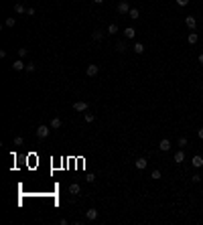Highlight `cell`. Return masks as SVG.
Returning a JSON list of instances; mask_svg holds the SVG:
<instances>
[{
  "mask_svg": "<svg viewBox=\"0 0 203 225\" xmlns=\"http://www.w3.org/2000/svg\"><path fill=\"white\" fill-rule=\"evenodd\" d=\"M116 10H118V14H128V12H130V4H128L126 0H120L118 6H116Z\"/></svg>",
  "mask_w": 203,
  "mask_h": 225,
  "instance_id": "obj_1",
  "label": "cell"
},
{
  "mask_svg": "<svg viewBox=\"0 0 203 225\" xmlns=\"http://www.w3.org/2000/svg\"><path fill=\"white\" fill-rule=\"evenodd\" d=\"M185 25L189 26V30H195L197 29V18L195 16H185Z\"/></svg>",
  "mask_w": 203,
  "mask_h": 225,
  "instance_id": "obj_2",
  "label": "cell"
},
{
  "mask_svg": "<svg viewBox=\"0 0 203 225\" xmlns=\"http://www.w3.org/2000/svg\"><path fill=\"white\" fill-rule=\"evenodd\" d=\"M87 106H89L87 102L79 99V102H75V103H73V110H75V112H85V110H87Z\"/></svg>",
  "mask_w": 203,
  "mask_h": 225,
  "instance_id": "obj_3",
  "label": "cell"
},
{
  "mask_svg": "<svg viewBox=\"0 0 203 225\" xmlns=\"http://www.w3.org/2000/svg\"><path fill=\"white\" fill-rule=\"evenodd\" d=\"M159 150H163V152H169L171 150V140H169V138H163V140L159 142Z\"/></svg>",
  "mask_w": 203,
  "mask_h": 225,
  "instance_id": "obj_4",
  "label": "cell"
},
{
  "mask_svg": "<svg viewBox=\"0 0 203 225\" xmlns=\"http://www.w3.org/2000/svg\"><path fill=\"white\" fill-rule=\"evenodd\" d=\"M49 132H51V130H49V126H45V124L37 128V136H39V138H47Z\"/></svg>",
  "mask_w": 203,
  "mask_h": 225,
  "instance_id": "obj_5",
  "label": "cell"
},
{
  "mask_svg": "<svg viewBox=\"0 0 203 225\" xmlns=\"http://www.w3.org/2000/svg\"><path fill=\"white\" fill-rule=\"evenodd\" d=\"M187 43H189V45H197V43H199V34L195 33V30H191V33L187 34Z\"/></svg>",
  "mask_w": 203,
  "mask_h": 225,
  "instance_id": "obj_6",
  "label": "cell"
},
{
  "mask_svg": "<svg viewBox=\"0 0 203 225\" xmlns=\"http://www.w3.org/2000/svg\"><path fill=\"white\" fill-rule=\"evenodd\" d=\"M191 164H193L195 168H201V167H203V158L199 156V154H195V156L191 158Z\"/></svg>",
  "mask_w": 203,
  "mask_h": 225,
  "instance_id": "obj_7",
  "label": "cell"
},
{
  "mask_svg": "<svg viewBox=\"0 0 203 225\" xmlns=\"http://www.w3.org/2000/svg\"><path fill=\"white\" fill-rule=\"evenodd\" d=\"M146 164H148V162H146V158H136V162H134V167L138 168V171H144Z\"/></svg>",
  "mask_w": 203,
  "mask_h": 225,
  "instance_id": "obj_8",
  "label": "cell"
},
{
  "mask_svg": "<svg viewBox=\"0 0 203 225\" xmlns=\"http://www.w3.org/2000/svg\"><path fill=\"white\" fill-rule=\"evenodd\" d=\"M97 71H100V67H97V65H87V69H85V73L89 75V77L97 75Z\"/></svg>",
  "mask_w": 203,
  "mask_h": 225,
  "instance_id": "obj_9",
  "label": "cell"
},
{
  "mask_svg": "<svg viewBox=\"0 0 203 225\" xmlns=\"http://www.w3.org/2000/svg\"><path fill=\"white\" fill-rule=\"evenodd\" d=\"M24 67H27V63H23V59H16L14 63H12V69H14V71H23Z\"/></svg>",
  "mask_w": 203,
  "mask_h": 225,
  "instance_id": "obj_10",
  "label": "cell"
},
{
  "mask_svg": "<svg viewBox=\"0 0 203 225\" xmlns=\"http://www.w3.org/2000/svg\"><path fill=\"white\" fill-rule=\"evenodd\" d=\"M85 219H87V221L97 219V211H96V209H87V211H85Z\"/></svg>",
  "mask_w": 203,
  "mask_h": 225,
  "instance_id": "obj_11",
  "label": "cell"
},
{
  "mask_svg": "<svg viewBox=\"0 0 203 225\" xmlns=\"http://www.w3.org/2000/svg\"><path fill=\"white\" fill-rule=\"evenodd\" d=\"M69 193H71V195H79V193H81V187H79L77 183H73V185H69Z\"/></svg>",
  "mask_w": 203,
  "mask_h": 225,
  "instance_id": "obj_12",
  "label": "cell"
},
{
  "mask_svg": "<svg viewBox=\"0 0 203 225\" xmlns=\"http://www.w3.org/2000/svg\"><path fill=\"white\" fill-rule=\"evenodd\" d=\"M124 34H126V39H134V37H136V30L132 29V26H126V29H124Z\"/></svg>",
  "mask_w": 203,
  "mask_h": 225,
  "instance_id": "obj_13",
  "label": "cell"
},
{
  "mask_svg": "<svg viewBox=\"0 0 203 225\" xmlns=\"http://www.w3.org/2000/svg\"><path fill=\"white\" fill-rule=\"evenodd\" d=\"M183 160H185V152H183V150L175 152V162H177V164H181Z\"/></svg>",
  "mask_w": 203,
  "mask_h": 225,
  "instance_id": "obj_14",
  "label": "cell"
},
{
  "mask_svg": "<svg viewBox=\"0 0 203 225\" xmlns=\"http://www.w3.org/2000/svg\"><path fill=\"white\" fill-rule=\"evenodd\" d=\"M128 16H130L132 20H136V18H138V16H140V10H138V8H130V12H128Z\"/></svg>",
  "mask_w": 203,
  "mask_h": 225,
  "instance_id": "obj_15",
  "label": "cell"
},
{
  "mask_svg": "<svg viewBox=\"0 0 203 225\" xmlns=\"http://www.w3.org/2000/svg\"><path fill=\"white\" fill-rule=\"evenodd\" d=\"M14 12H16V14H23V12H27V8H24V4H20V2H16V4H14Z\"/></svg>",
  "mask_w": 203,
  "mask_h": 225,
  "instance_id": "obj_16",
  "label": "cell"
},
{
  "mask_svg": "<svg viewBox=\"0 0 203 225\" xmlns=\"http://www.w3.org/2000/svg\"><path fill=\"white\" fill-rule=\"evenodd\" d=\"M51 128H53V130L61 128V118H53V120H51Z\"/></svg>",
  "mask_w": 203,
  "mask_h": 225,
  "instance_id": "obj_17",
  "label": "cell"
},
{
  "mask_svg": "<svg viewBox=\"0 0 203 225\" xmlns=\"http://www.w3.org/2000/svg\"><path fill=\"white\" fill-rule=\"evenodd\" d=\"M108 33H110V34H116L118 33V25H116V22H110V25H108Z\"/></svg>",
  "mask_w": 203,
  "mask_h": 225,
  "instance_id": "obj_18",
  "label": "cell"
},
{
  "mask_svg": "<svg viewBox=\"0 0 203 225\" xmlns=\"http://www.w3.org/2000/svg\"><path fill=\"white\" fill-rule=\"evenodd\" d=\"M92 39L93 41H102V39H104V33H102V30H93V33H92Z\"/></svg>",
  "mask_w": 203,
  "mask_h": 225,
  "instance_id": "obj_19",
  "label": "cell"
},
{
  "mask_svg": "<svg viewBox=\"0 0 203 225\" xmlns=\"http://www.w3.org/2000/svg\"><path fill=\"white\" fill-rule=\"evenodd\" d=\"M116 51H118V53H124V51H126V43H124V41H118V43H116Z\"/></svg>",
  "mask_w": 203,
  "mask_h": 225,
  "instance_id": "obj_20",
  "label": "cell"
},
{
  "mask_svg": "<svg viewBox=\"0 0 203 225\" xmlns=\"http://www.w3.org/2000/svg\"><path fill=\"white\" fill-rule=\"evenodd\" d=\"M134 53L142 55V53H144V45H142V43H136V45H134Z\"/></svg>",
  "mask_w": 203,
  "mask_h": 225,
  "instance_id": "obj_21",
  "label": "cell"
},
{
  "mask_svg": "<svg viewBox=\"0 0 203 225\" xmlns=\"http://www.w3.org/2000/svg\"><path fill=\"white\" fill-rule=\"evenodd\" d=\"M4 25H6V26H14V25H16V18H14V16H8Z\"/></svg>",
  "mask_w": 203,
  "mask_h": 225,
  "instance_id": "obj_22",
  "label": "cell"
},
{
  "mask_svg": "<svg viewBox=\"0 0 203 225\" xmlns=\"http://www.w3.org/2000/svg\"><path fill=\"white\" fill-rule=\"evenodd\" d=\"M177 144H179L181 148H185V146H187V144H189V142H187V138H185V136H181V138H179V142H177Z\"/></svg>",
  "mask_w": 203,
  "mask_h": 225,
  "instance_id": "obj_23",
  "label": "cell"
},
{
  "mask_svg": "<svg viewBox=\"0 0 203 225\" xmlns=\"http://www.w3.org/2000/svg\"><path fill=\"white\" fill-rule=\"evenodd\" d=\"M23 144H24V138L23 136H16L14 138V146H23Z\"/></svg>",
  "mask_w": 203,
  "mask_h": 225,
  "instance_id": "obj_24",
  "label": "cell"
},
{
  "mask_svg": "<svg viewBox=\"0 0 203 225\" xmlns=\"http://www.w3.org/2000/svg\"><path fill=\"white\" fill-rule=\"evenodd\" d=\"M24 71H27V73H31V71H35V65H33V63H27V67H24Z\"/></svg>",
  "mask_w": 203,
  "mask_h": 225,
  "instance_id": "obj_25",
  "label": "cell"
},
{
  "mask_svg": "<svg viewBox=\"0 0 203 225\" xmlns=\"http://www.w3.org/2000/svg\"><path fill=\"white\" fill-rule=\"evenodd\" d=\"M93 120H96L93 114H85V122H93Z\"/></svg>",
  "mask_w": 203,
  "mask_h": 225,
  "instance_id": "obj_26",
  "label": "cell"
},
{
  "mask_svg": "<svg viewBox=\"0 0 203 225\" xmlns=\"http://www.w3.org/2000/svg\"><path fill=\"white\" fill-rule=\"evenodd\" d=\"M150 176H152V179H160V171H152Z\"/></svg>",
  "mask_w": 203,
  "mask_h": 225,
  "instance_id": "obj_27",
  "label": "cell"
},
{
  "mask_svg": "<svg viewBox=\"0 0 203 225\" xmlns=\"http://www.w3.org/2000/svg\"><path fill=\"white\" fill-rule=\"evenodd\" d=\"M175 2H177L179 6H187L189 4V0H175Z\"/></svg>",
  "mask_w": 203,
  "mask_h": 225,
  "instance_id": "obj_28",
  "label": "cell"
},
{
  "mask_svg": "<svg viewBox=\"0 0 203 225\" xmlns=\"http://www.w3.org/2000/svg\"><path fill=\"white\" fill-rule=\"evenodd\" d=\"M35 12H37V10H35V8H33V6H29V8H27V14H29V16H33V14H35Z\"/></svg>",
  "mask_w": 203,
  "mask_h": 225,
  "instance_id": "obj_29",
  "label": "cell"
},
{
  "mask_svg": "<svg viewBox=\"0 0 203 225\" xmlns=\"http://www.w3.org/2000/svg\"><path fill=\"white\" fill-rule=\"evenodd\" d=\"M19 57H20V59L27 57V49H19Z\"/></svg>",
  "mask_w": 203,
  "mask_h": 225,
  "instance_id": "obj_30",
  "label": "cell"
},
{
  "mask_svg": "<svg viewBox=\"0 0 203 225\" xmlns=\"http://www.w3.org/2000/svg\"><path fill=\"white\" fill-rule=\"evenodd\" d=\"M191 181H193V183H199V181H201V176H199V175H193V176H191Z\"/></svg>",
  "mask_w": 203,
  "mask_h": 225,
  "instance_id": "obj_31",
  "label": "cell"
},
{
  "mask_svg": "<svg viewBox=\"0 0 203 225\" xmlns=\"http://www.w3.org/2000/svg\"><path fill=\"white\" fill-rule=\"evenodd\" d=\"M197 136H199V138H201V140H203V128H199V132H197Z\"/></svg>",
  "mask_w": 203,
  "mask_h": 225,
  "instance_id": "obj_32",
  "label": "cell"
},
{
  "mask_svg": "<svg viewBox=\"0 0 203 225\" xmlns=\"http://www.w3.org/2000/svg\"><path fill=\"white\" fill-rule=\"evenodd\" d=\"M199 63H201V65H203V53H201V55H199Z\"/></svg>",
  "mask_w": 203,
  "mask_h": 225,
  "instance_id": "obj_33",
  "label": "cell"
},
{
  "mask_svg": "<svg viewBox=\"0 0 203 225\" xmlns=\"http://www.w3.org/2000/svg\"><path fill=\"white\" fill-rule=\"evenodd\" d=\"M93 2H96V4H102V2H104V0H93Z\"/></svg>",
  "mask_w": 203,
  "mask_h": 225,
  "instance_id": "obj_34",
  "label": "cell"
},
{
  "mask_svg": "<svg viewBox=\"0 0 203 225\" xmlns=\"http://www.w3.org/2000/svg\"><path fill=\"white\" fill-rule=\"evenodd\" d=\"M201 89H203V87H201Z\"/></svg>",
  "mask_w": 203,
  "mask_h": 225,
  "instance_id": "obj_35",
  "label": "cell"
}]
</instances>
